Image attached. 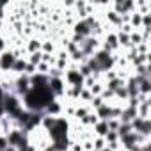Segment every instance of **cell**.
Listing matches in <instances>:
<instances>
[{"label": "cell", "instance_id": "ac0fdd59", "mask_svg": "<svg viewBox=\"0 0 151 151\" xmlns=\"http://www.w3.org/2000/svg\"><path fill=\"white\" fill-rule=\"evenodd\" d=\"M98 121H100V119H98V116L94 114V110H91V112H89V114H87V116H86L82 121H78V123H80V126H82V128H87V130H91V128H93V126H94Z\"/></svg>", "mask_w": 151, "mask_h": 151}, {"label": "cell", "instance_id": "7c38bea8", "mask_svg": "<svg viewBox=\"0 0 151 151\" xmlns=\"http://www.w3.org/2000/svg\"><path fill=\"white\" fill-rule=\"evenodd\" d=\"M62 112H64V101H62V100H57V98H55L53 101H50V103L46 105V109L43 110V114L52 116V117H60Z\"/></svg>", "mask_w": 151, "mask_h": 151}, {"label": "cell", "instance_id": "83f0119b", "mask_svg": "<svg viewBox=\"0 0 151 151\" xmlns=\"http://www.w3.org/2000/svg\"><path fill=\"white\" fill-rule=\"evenodd\" d=\"M103 103H105V101H103L101 96H93V100L89 101V109H91V110H96V109H100Z\"/></svg>", "mask_w": 151, "mask_h": 151}, {"label": "cell", "instance_id": "836d02e7", "mask_svg": "<svg viewBox=\"0 0 151 151\" xmlns=\"http://www.w3.org/2000/svg\"><path fill=\"white\" fill-rule=\"evenodd\" d=\"M132 151H151V149H149V142H146V144H142V146H135Z\"/></svg>", "mask_w": 151, "mask_h": 151}, {"label": "cell", "instance_id": "ba28073f", "mask_svg": "<svg viewBox=\"0 0 151 151\" xmlns=\"http://www.w3.org/2000/svg\"><path fill=\"white\" fill-rule=\"evenodd\" d=\"M132 132L140 133L144 137H151V119H140V117H133L130 121Z\"/></svg>", "mask_w": 151, "mask_h": 151}, {"label": "cell", "instance_id": "30bf717a", "mask_svg": "<svg viewBox=\"0 0 151 151\" xmlns=\"http://www.w3.org/2000/svg\"><path fill=\"white\" fill-rule=\"evenodd\" d=\"M16 60V55L13 52V48H7L6 52L0 53V71H2L4 75H9L11 69H13V64Z\"/></svg>", "mask_w": 151, "mask_h": 151}, {"label": "cell", "instance_id": "603a6c76", "mask_svg": "<svg viewBox=\"0 0 151 151\" xmlns=\"http://www.w3.org/2000/svg\"><path fill=\"white\" fill-rule=\"evenodd\" d=\"M41 52H34V53H29V55H25V59H27V62L29 64H32V66H37L39 62H41Z\"/></svg>", "mask_w": 151, "mask_h": 151}, {"label": "cell", "instance_id": "484cf974", "mask_svg": "<svg viewBox=\"0 0 151 151\" xmlns=\"http://www.w3.org/2000/svg\"><path fill=\"white\" fill-rule=\"evenodd\" d=\"M105 146H107L105 137H93V149L94 151H101Z\"/></svg>", "mask_w": 151, "mask_h": 151}, {"label": "cell", "instance_id": "9c48e42d", "mask_svg": "<svg viewBox=\"0 0 151 151\" xmlns=\"http://www.w3.org/2000/svg\"><path fill=\"white\" fill-rule=\"evenodd\" d=\"M48 89L53 94V98L62 100L64 93H66V82L62 77H55V78H48Z\"/></svg>", "mask_w": 151, "mask_h": 151}, {"label": "cell", "instance_id": "d6986e66", "mask_svg": "<svg viewBox=\"0 0 151 151\" xmlns=\"http://www.w3.org/2000/svg\"><path fill=\"white\" fill-rule=\"evenodd\" d=\"M128 25L133 29V30H140V25H142V14L139 11H133L130 16H128Z\"/></svg>", "mask_w": 151, "mask_h": 151}, {"label": "cell", "instance_id": "1f68e13d", "mask_svg": "<svg viewBox=\"0 0 151 151\" xmlns=\"http://www.w3.org/2000/svg\"><path fill=\"white\" fill-rule=\"evenodd\" d=\"M16 151H39V149L36 147V144H32V142H29V144H25V146H22V147H18Z\"/></svg>", "mask_w": 151, "mask_h": 151}, {"label": "cell", "instance_id": "e575fe53", "mask_svg": "<svg viewBox=\"0 0 151 151\" xmlns=\"http://www.w3.org/2000/svg\"><path fill=\"white\" fill-rule=\"evenodd\" d=\"M39 151H55V149H53V146H52V144L48 142V144H46V146H43V147H41Z\"/></svg>", "mask_w": 151, "mask_h": 151}, {"label": "cell", "instance_id": "f1b7e54d", "mask_svg": "<svg viewBox=\"0 0 151 151\" xmlns=\"http://www.w3.org/2000/svg\"><path fill=\"white\" fill-rule=\"evenodd\" d=\"M50 64H46V62H39L37 66H36V73H39V75H46L48 77V73H50Z\"/></svg>", "mask_w": 151, "mask_h": 151}, {"label": "cell", "instance_id": "4dcf8cb0", "mask_svg": "<svg viewBox=\"0 0 151 151\" xmlns=\"http://www.w3.org/2000/svg\"><path fill=\"white\" fill-rule=\"evenodd\" d=\"M69 151H84V147H82V142H80V140H71Z\"/></svg>", "mask_w": 151, "mask_h": 151}, {"label": "cell", "instance_id": "8fae6325", "mask_svg": "<svg viewBox=\"0 0 151 151\" xmlns=\"http://www.w3.org/2000/svg\"><path fill=\"white\" fill-rule=\"evenodd\" d=\"M71 29H73V34H77V36L84 37V39L91 36V25L87 23L86 18L84 20H75V23L71 25Z\"/></svg>", "mask_w": 151, "mask_h": 151}, {"label": "cell", "instance_id": "52a82bcc", "mask_svg": "<svg viewBox=\"0 0 151 151\" xmlns=\"http://www.w3.org/2000/svg\"><path fill=\"white\" fill-rule=\"evenodd\" d=\"M110 9L119 16H130L133 11H137L135 2H132V0H116V2L110 4Z\"/></svg>", "mask_w": 151, "mask_h": 151}, {"label": "cell", "instance_id": "277c9868", "mask_svg": "<svg viewBox=\"0 0 151 151\" xmlns=\"http://www.w3.org/2000/svg\"><path fill=\"white\" fill-rule=\"evenodd\" d=\"M62 78H64V82H66L68 87H84V77L80 75L77 64H73V62H71V64L68 66V69L64 71Z\"/></svg>", "mask_w": 151, "mask_h": 151}, {"label": "cell", "instance_id": "4316f807", "mask_svg": "<svg viewBox=\"0 0 151 151\" xmlns=\"http://www.w3.org/2000/svg\"><path fill=\"white\" fill-rule=\"evenodd\" d=\"M130 132H132V126H130V123H121V124H119V128L116 130V133L119 135V139H121V137H124V135H128Z\"/></svg>", "mask_w": 151, "mask_h": 151}, {"label": "cell", "instance_id": "ffe728a7", "mask_svg": "<svg viewBox=\"0 0 151 151\" xmlns=\"http://www.w3.org/2000/svg\"><path fill=\"white\" fill-rule=\"evenodd\" d=\"M91 132H93V137H105L107 132H109L107 121H98V123L91 128Z\"/></svg>", "mask_w": 151, "mask_h": 151}, {"label": "cell", "instance_id": "44dd1931", "mask_svg": "<svg viewBox=\"0 0 151 151\" xmlns=\"http://www.w3.org/2000/svg\"><path fill=\"white\" fill-rule=\"evenodd\" d=\"M41 52H43V53L55 55V52H57V45H55L52 39H45V41H43V45H41Z\"/></svg>", "mask_w": 151, "mask_h": 151}, {"label": "cell", "instance_id": "5bb4252c", "mask_svg": "<svg viewBox=\"0 0 151 151\" xmlns=\"http://www.w3.org/2000/svg\"><path fill=\"white\" fill-rule=\"evenodd\" d=\"M94 114L98 116L100 121H109V119H112V103H103L100 109L94 110Z\"/></svg>", "mask_w": 151, "mask_h": 151}, {"label": "cell", "instance_id": "7a4b0ae2", "mask_svg": "<svg viewBox=\"0 0 151 151\" xmlns=\"http://www.w3.org/2000/svg\"><path fill=\"white\" fill-rule=\"evenodd\" d=\"M69 135H71V123H69V119H66L64 116L57 117L53 128H52L50 132H46V137H48L50 142L69 139Z\"/></svg>", "mask_w": 151, "mask_h": 151}, {"label": "cell", "instance_id": "5b68a950", "mask_svg": "<svg viewBox=\"0 0 151 151\" xmlns=\"http://www.w3.org/2000/svg\"><path fill=\"white\" fill-rule=\"evenodd\" d=\"M6 137H7V142H9V146H13V147H16V149L30 142V137H29V133H25L22 128H13V130H9V132L6 133Z\"/></svg>", "mask_w": 151, "mask_h": 151}, {"label": "cell", "instance_id": "9a60e30c", "mask_svg": "<svg viewBox=\"0 0 151 151\" xmlns=\"http://www.w3.org/2000/svg\"><path fill=\"white\" fill-rule=\"evenodd\" d=\"M149 114H151V101L149 100L137 105V117H140V119H151Z\"/></svg>", "mask_w": 151, "mask_h": 151}, {"label": "cell", "instance_id": "f546056e", "mask_svg": "<svg viewBox=\"0 0 151 151\" xmlns=\"http://www.w3.org/2000/svg\"><path fill=\"white\" fill-rule=\"evenodd\" d=\"M105 142L107 144H114V142H119V135L116 133V132H107V135H105Z\"/></svg>", "mask_w": 151, "mask_h": 151}, {"label": "cell", "instance_id": "d590c367", "mask_svg": "<svg viewBox=\"0 0 151 151\" xmlns=\"http://www.w3.org/2000/svg\"><path fill=\"white\" fill-rule=\"evenodd\" d=\"M101 151H112V149H110V147H107V146H105V147H103V149H101Z\"/></svg>", "mask_w": 151, "mask_h": 151}, {"label": "cell", "instance_id": "8992f818", "mask_svg": "<svg viewBox=\"0 0 151 151\" xmlns=\"http://www.w3.org/2000/svg\"><path fill=\"white\" fill-rule=\"evenodd\" d=\"M78 48H80V52L84 53L86 59H87V57H93L94 52H98V50L101 48V39H100V37H94V36H89V37H86V39L78 45Z\"/></svg>", "mask_w": 151, "mask_h": 151}, {"label": "cell", "instance_id": "3957f363", "mask_svg": "<svg viewBox=\"0 0 151 151\" xmlns=\"http://www.w3.org/2000/svg\"><path fill=\"white\" fill-rule=\"evenodd\" d=\"M2 109H4V116L11 117L13 121L18 117V114L23 110V103L22 98L16 96L14 93H7L4 94V101H2Z\"/></svg>", "mask_w": 151, "mask_h": 151}, {"label": "cell", "instance_id": "7402d4cb", "mask_svg": "<svg viewBox=\"0 0 151 151\" xmlns=\"http://www.w3.org/2000/svg\"><path fill=\"white\" fill-rule=\"evenodd\" d=\"M142 43V34H140V30H132L130 32V45L132 46H139Z\"/></svg>", "mask_w": 151, "mask_h": 151}, {"label": "cell", "instance_id": "2e32d148", "mask_svg": "<svg viewBox=\"0 0 151 151\" xmlns=\"http://www.w3.org/2000/svg\"><path fill=\"white\" fill-rule=\"evenodd\" d=\"M91 112V109H89V105H82V103H77L75 105V114H73V119L75 121H82L87 114Z\"/></svg>", "mask_w": 151, "mask_h": 151}, {"label": "cell", "instance_id": "6da1fadb", "mask_svg": "<svg viewBox=\"0 0 151 151\" xmlns=\"http://www.w3.org/2000/svg\"><path fill=\"white\" fill-rule=\"evenodd\" d=\"M53 100L55 98L50 93L48 86H45V87H30V91L22 98V103L23 109H27L29 112H43L46 105Z\"/></svg>", "mask_w": 151, "mask_h": 151}, {"label": "cell", "instance_id": "4fadbf2b", "mask_svg": "<svg viewBox=\"0 0 151 151\" xmlns=\"http://www.w3.org/2000/svg\"><path fill=\"white\" fill-rule=\"evenodd\" d=\"M41 45H43V39L37 37V36H32L27 43H25V53H34V52H41Z\"/></svg>", "mask_w": 151, "mask_h": 151}, {"label": "cell", "instance_id": "d6a6232c", "mask_svg": "<svg viewBox=\"0 0 151 151\" xmlns=\"http://www.w3.org/2000/svg\"><path fill=\"white\" fill-rule=\"evenodd\" d=\"M9 147V142H7V137L2 133V135H0V151H6Z\"/></svg>", "mask_w": 151, "mask_h": 151}, {"label": "cell", "instance_id": "d4e9b609", "mask_svg": "<svg viewBox=\"0 0 151 151\" xmlns=\"http://www.w3.org/2000/svg\"><path fill=\"white\" fill-rule=\"evenodd\" d=\"M123 86H124V80H121V78H114V80H110V82H107V84H105V87H107V89H110L112 93H114L116 89L123 87Z\"/></svg>", "mask_w": 151, "mask_h": 151}, {"label": "cell", "instance_id": "cb8c5ba5", "mask_svg": "<svg viewBox=\"0 0 151 151\" xmlns=\"http://www.w3.org/2000/svg\"><path fill=\"white\" fill-rule=\"evenodd\" d=\"M103 87H105V84H103L101 80H96V82L89 87V91H91V94H93V96H100V94H101V91H103Z\"/></svg>", "mask_w": 151, "mask_h": 151}, {"label": "cell", "instance_id": "e0dca14e", "mask_svg": "<svg viewBox=\"0 0 151 151\" xmlns=\"http://www.w3.org/2000/svg\"><path fill=\"white\" fill-rule=\"evenodd\" d=\"M25 66H27V59L25 57H18L13 64V69H11V75L13 77H18V75H23L25 71Z\"/></svg>", "mask_w": 151, "mask_h": 151}]
</instances>
